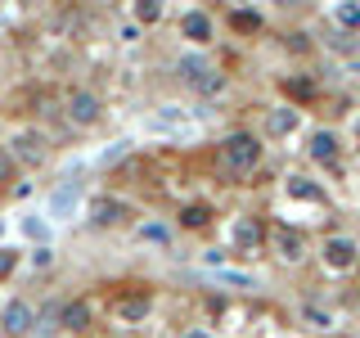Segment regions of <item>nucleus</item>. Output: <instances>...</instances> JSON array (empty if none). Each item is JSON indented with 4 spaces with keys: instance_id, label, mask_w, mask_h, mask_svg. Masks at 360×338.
<instances>
[{
    "instance_id": "obj_22",
    "label": "nucleus",
    "mask_w": 360,
    "mask_h": 338,
    "mask_svg": "<svg viewBox=\"0 0 360 338\" xmlns=\"http://www.w3.org/2000/svg\"><path fill=\"white\" fill-rule=\"evenodd\" d=\"M18 172H22V167L14 163V154H9L5 144H0V194H9V185L18 180Z\"/></svg>"
},
{
    "instance_id": "obj_17",
    "label": "nucleus",
    "mask_w": 360,
    "mask_h": 338,
    "mask_svg": "<svg viewBox=\"0 0 360 338\" xmlns=\"http://www.w3.org/2000/svg\"><path fill=\"white\" fill-rule=\"evenodd\" d=\"M167 18V0H135V23L140 27H158Z\"/></svg>"
},
{
    "instance_id": "obj_11",
    "label": "nucleus",
    "mask_w": 360,
    "mask_h": 338,
    "mask_svg": "<svg viewBox=\"0 0 360 338\" xmlns=\"http://www.w3.org/2000/svg\"><path fill=\"white\" fill-rule=\"evenodd\" d=\"M54 320H59L63 334H90V330H95V302H90V298H68Z\"/></svg>"
},
{
    "instance_id": "obj_13",
    "label": "nucleus",
    "mask_w": 360,
    "mask_h": 338,
    "mask_svg": "<svg viewBox=\"0 0 360 338\" xmlns=\"http://www.w3.org/2000/svg\"><path fill=\"white\" fill-rule=\"evenodd\" d=\"M112 311H117V320H122V325H140V320H149V315H153V298H149L144 289L122 293V298L112 302Z\"/></svg>"
},
{
    "instance_id": "obj_23",
    "label": "nucleus",
    "mask_w": 360,
    "mask_h": 338,
    "mask_svg": "<svg viewBox=\"0 0 360 338\" xmlns=\"http://www.w3.org/2000/svg\"><path fill=\"white\" fill-rule=\"evenodd\" d=\"M72 208H77V185H63L59 194L50 199V212H54V217L63 221V217H72Z\"/></svg>"
},
{
    "instance_id": "obj_21",
    "label": "nucleus",
    "mask_w": 360,
    "mask_h": 338,
    "mask_svg": "<svg viewBox=\"0 0 360 338\" xmlns=\"http://www.w3.org/2000/svg\"><path fill=\"white\" fill-rule=\"evenodd\" d=\"M288 194L292 199H307V203H329V194H324L315 180H307V176H288Z\"/></svg>"
},
{
    "instance_id": "obj_7",
    "label": "nucleus",
    "mask_w": 360,
    "mask_h": 338,
    "mask_svg": "<svg viewBox=\"0 0 360 338\" xmlns=\"http://www.w3.org/2000/svg\"><path fill=\"white\" fill-rule=\"evenodd\" d=\"M86 217H90L95 230H112V225H127L131 221V203L117 199V194H95V199H90V208H86Z\"/></svg>"
},
{
    "instance_id": "obj_24",
    "label": "nucleus",
    "mask_w": 360,
    "mask_h": 338,
    "mask_svg": "<svg viewBox=\"0 0 360 338\" xmlns=\"http://www.w3.org/2000/svg\"><path fill=\"white\" fill-rule=\"evenodd\" d=\"M18 262H22V253H18V248H5V244H0V280H9V275H14Z\"/></svg>"
},
{
    "instance_id": "obj_4",
    "label": "nucleus",
    "mask_w": 360,
    "mask_h": 338,
    "mask_svg": "<svg viewBox=\"0 0 360 338\" xmlns=\"http://www.w3.org/2000/svg\"><path fill=\"white\" fill-rule=\"evenodd\" d=\"M63 118H68V127L90 131V127H99V122H104V99H99L90 86H72L63 95Z\"/></svg>"
},
{
    "instance_id": "obj_3",
    "label": "nucleus",
    "mask_w": 360,
    "mask_h": 338,
    "mask_svg": "<svg viewBox=\"0 0 360 338\" xmlns=\"http://www.w3.org/2000/svg\"><path fill=\"white\" fill-rule=\"evenodd\" d=\"M9 154H14V163L22 167V172H37V167L50 163V154H54V144H50V135L37 131V127H22L9 135V144H5Z\"/></svg>"
},
{
    "instance_id": "obj_29",
    "label": "nucleus",
    "mask_w": 360,
    "mask_h": 338,
    "mask_svg": "<svg viewBox=\"0 0 360 338\" xmlns=\"http://www.w3.org/2000/svg\"><path fill=\"white\" fill-rule=\"evenodd\" d=\"M9 194H14V199H27L32 185H27V180H14V185H9Z\"/></svg>"
},
{
    "instance_id": "obj_12",
    "label": "nucleus",
    "mask_w": 360,
    "mask_h": 338,
    "mask_svg": "<svg viewBox=\"0 0 360 338\" xmlns=\"http://www.w3.org/2000/svg\"><path fill=\"white\" fill-rule=\"evenodd\" d=\"M338 154H342V140H338V131H329V127H315V131L307 135V158H311V163L333 167V163H338Z\"/></svg>"
},
{
    "instance_id": "obj_19",
    "label": "nucleus",
    "mask_w": 360,
    "mask_h": 338,
    "mask_svg": "<svg viewBox=\"0 0 360 338\" xmlns=\"http://www.w3.org/2000/svg\"><path fill=\"white\" fill-rule=\"evenodd\" d=\"M230 27L239 32V37H257V32L266 27V18L257 14V9H234V14H230Z\"/></svg>"
},
{
    "instance_id": "obj_30",
    "label": "nucleus",
    "mask_w": 360,
    "mask_h": 338,
    "mask_svg": "<svg viewBox=\"0 0 360 338\" xmlns=\"http://www.w3.org/2000/svg\"><path fill=\"white\" fill-rule=\"evenodd\" d=\"M356 135H360V122H356Z\"/></svg>"
},
{
    "instance_id": "obj_20",
    "label": "nucleus",
    "mask_w": 360,
    "mask_h": 338,
    "mask_svg": "<svg viewBox=\"0 0 360 338\" xmlns=\"http://www.w3.org/2000/svg\"><path fill=\"white\" fill-rule=\"evenodd\" d=\"M333 23H338L342 32H356V37H360V0H338Z\"/></svg>"
},
{
    "instance_id": "obj_18",
    "label": "nucleus",
    "mask_w": 360,
    "mask_h": 338,
    "mask_svg": "<svg viewBox=\"0 0 360 338\" xmlns=\"http://www.w3.org/2000/svg\"><path fill=\"white\" fill-rule=\"evenodd\" d=\"M135 239H140V244H172V225H167V221H140V225H135Z\"/></svg>"
},
{
    "instance_id": "obj_25",
    "label": "nucleus",
    "mask_w": 360,
    "mask_h": 338,
    "mask_svg": "<svg viewBox=\"0 0 360 338\" xmlns=\"http://www.w3.org/2000/svg\"><path fill=\"white\" fill-rule=\"evenodd\" d=\"M329 45H333L338 54H342V50H347V54H356V50H360V37H356V32H342V27H338Z\"/></svg>"
},
{
    "instance_id": "obj_1",
    "label": "nucleus",
    "mask_w": 360,
    "mask_h": 338,
    "mask_svg": "<svg viewBox=\"0 0 360 338\" xmlns=\"http://www.w3.org/2000/svg\"><path fill=\"white\" fill-rule=\"evenodd\" d=\"M262 158H266L262 135H252V131H230V135L217 144V176L225 180V185H239V180L257 176Z\"/></svg>"
},
{
    "instance_id": "obj_9",
    "label": "nucleus",
    "mask_w": 360,
    "mask_h": 338,
    "mask_svg": "<svg viewBox=\"0 0 360 338\" xmlns=\"http://www.w3.org/2000/svg\"><path fill=\"white\" fill-rule=\"evenodd\" d=\"M180 37L194 45V50H207V45L217 41V18H212L207 9H185V14H180Z\"/></svg>"
},
{
    "instance_id": "obj_8",
    "label": "nucleus",
    "mask_w": 360,
    "mask_h": 338,
    "mask_svg": "<svg viewBox=\"0 0 360 338\" xmlns=\"http://www.w3.org/2000/svg\"><path fill=\"white\" fill-rule=\"evenodd\" d=\"M270 248H275V257L284 266H302L307 253H311V239L302 230H292V225H275V230H270Z\"/></svg>"
},
{
    "instance_id": "obj_6",
    "label": "nucleus",
    "mask_w": 360,
    "mask_h": 338,
    "mask_svg": "<svg viewBox=\"0 0 360 338\" xmlns=\"http://www.w3.org/2000/svg\"><path fill=\"white\" fill-rule=\"evenodd\" d=\"M320 262L333 270V275H347V270H360V244L352 234H329L320 244Z\"/></svg>"
},
{
    "instance_id": "obj_16",
    "label": "nucleus",
    "mask_w": 360,
    "mask_h": 338,
    "mask_svg": "<svg viewBox=\"0 0 360 338\" xmlns=\"http://www.w3.org/2000/svg\"><path fill=\"white\" fill-rule=\"evenodd\" d=\"M279 90L288 95V104H307V99H315V77H284Z\"/></svg>"
},
{
    "instance_id": "obj_28",
    "label": "nucleus",
    "mask_w": 360,
    "mask_h": 338,
    "mask_svg": "<svg viewBox=\"0 0 360 338\" xmlns=\"http://www.w3.org/2000/svg\"><path fill=\"white\" fill-rule=\"evenodd\" d=\"M140 32H144L140 23H127V27H122V41H140Z\"/></svg>"
},
{
    "instance_id": "obj_15",
    "label": "nucleus",
    "mask_w": 360,
    "mask_h": 338,
    "mask_svg": "<svg viewBox=\"0 0 360 338\" xmlns=\"http://www.w3.org/2000/svg\"><path fill=\"white\" fill-rule=\"evenodd\" d=\"M212 217H217V212H212V203L194 199V203H185V208L176 212V225H180V230H207Z\"/></svg>"
},
{
    "instance_id": "obj_5",
    "label": "nucleus",
    "mask_w": 360,
    "mask_h": 338,
    "mask_svg": "<svg viewBox=\"0 0 360 338\" xmlns=\"http://www.w3.org/2000/svg\"><path fill=\"white\" fill-rule=\"evenodd\" d=\"M266 244H270V230H266V221L257 217V212L234 217V225H230V248H234V257H257Z\"/></svg>"
},
{
    "instance_id": "obj_26",
    "label": "nucleus",
    "mask_w": 360,
    "mask_h": 338,
    "mask_svg": "<svg viewBox=\"0 0 360 338\" xmlns=\"http://www.w3.org/2000/svg\"><path fill=\"white\" fill-rule=\"evenodd\" d=\"M302 320H307L311 330H329V311H320V307H307V311H302Z\"/></svg>"
},
{
    "instance_id": "obj_27",
    "label": "nucleus",
    "mask_w": 360,
    "mask_h": 338,
    "mask_svg": "<svg viewBox=\"0 0 360 338\" xmlns=\"http://www.w3.org/2000/svg\"><path fill=\"white\" fill-rule=\"evenodd\" d=\"M180 338H217V334H212V330H202V325H189V330L180 334Z\"/></svg>"
},
{
    "instance_id": "obj_31",
    "label": "nucleus",
    "mask_w": 360,
    "mask_h": 338,
    "mask_svg": "<svg viewBox=\"0 0 360 338\" xmlns=\"http://www.w3.org/2000/svg\"><path fill=\"white\" fill-rule=\"evenodd\" d=\"M0 230H5V221H0Z\"/></svg>"
},
{
    "instance_id": "obj_10",
    "label": "nucleus",
    "mask_w": 360,
    "mask_h": 338,
    "mask_svg": "<svg viewBox=\"0 0 360 338\" xmlns=\"http://www.w3.org/2000/svg\"><path fill=\"white\" fill-rule=\"evenodd\" d=\"M0 330H5L9 338H27L32 330H37V307H32L27 298H9L5 311H0Z\"/></svg>"
},
{
    "instance_id": "obj_2",
    "label": "nucleus",
    "mask_w": 360,
    "mask_h": 338,
    "mask_svg": "<svg viewBox=\"0 0 360 338\" xmlns=\"http://www.w3.org/2000/svg\"><path fill=\"white\" fill-rule=\"evenodd\" d=\"M172 73H176V82L185 86L189 95H198V99H212V95H221V90H225V73H221V68L212 63L202 50H185V54H176Z\"/></svg>"
},
{
    "instance_id": "obj_14",
    "label": "nucleus",
    "mask_w": 360,
    "mask_h": 338,
    "mask_svg": "<svg viewBox=\"0 0 360 338\" xmlns=\"http://www.w3.org/2000/svg\"><path fill=\"white\" fill-rule=\"evenodd\" d=\"M297 127H302L297 104H275V108H266V135H275V140H288Z\"/></svg>"
}]
</instances>
